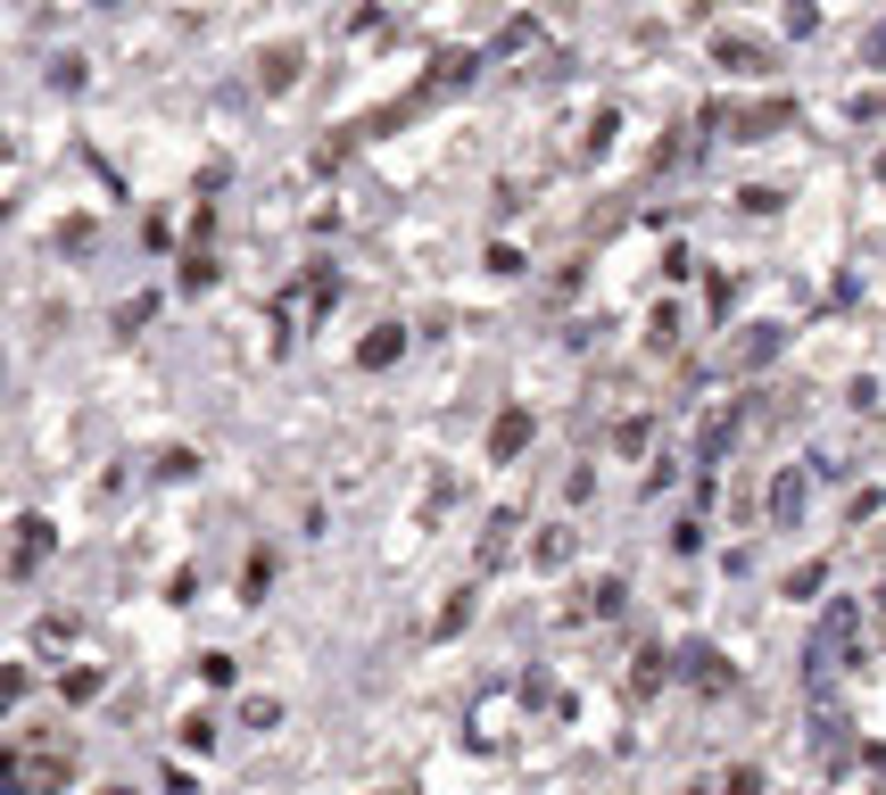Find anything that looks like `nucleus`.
Masks as SVG:
<instances>
[{"mask_svg": "<svg viewBox=\"0 0 886 795\" xmlns=\"http://www.w3.org/2000/svg\"><path fill=\"white\" fill-rule=\"evenodd\" d=\"M878 174H886V158H878Z\"/></svg>", "mask_w": 886, "mask_h": 795, "instance_id": "f257e3e1", "label": "nucleus"}]
</instances>
